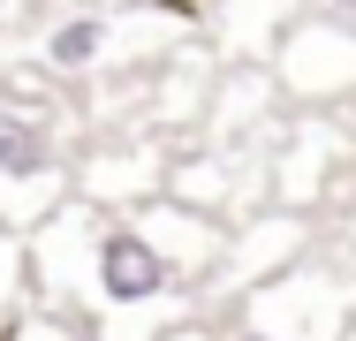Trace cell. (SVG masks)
<instances>
[{
    "instance_id": "obj_12",
    "label": "cell",
    "mask_w": 356,
    "mask_h": 341,
    "mask_svg": "<svg viewBox=\"0 0 356 341\" xmlns=\"http://www.w3.org/2000/svg\"><path fill=\"white\" fill-rule=\"evenodd\" d=\"M8 8H15V0H0V15H8Z\"/></svg>"
},
{
    "instance_id": "obj_2",
    "label": "cell",
    "mask_w": 356,
    "mask_h": 341,
    "mask_svg": "<svg viewBox=\"0 0 356 341\" xmlns=\"http://www.w3.org/2000/svg\"><path fill=\"white\" fill-rule=\"evenodd\" d=\"M76 198V152H69V106L61 91L0 84V228L31 235Z\"/></svg>"
},
{
    "instance_id": "obj_5",
    "label": "cell",
    "mask_w": 356,
    "mask_h": 341,
    "mask_svg": "<svg viewBox=\"0 0 356 341\" xmlns=\"http://www.w3.org/2000/svg\"><path fill=\"white\" fill-rule=\"evenodd\" d=\"M266 68H273L281 99H296L303 114H326V106L356 99V31L334 23V15H303V23L281 31Z\"/></svg>"
},
{
    "instance_id": "obj_3",
    "label": "cell",
    "mask_w": 356,
    "mask_h": 341,
    "mask_svg": "<svg viewBox=\"0 0 356 341\" xmlns=\"http://www.w3.org/2000/svg\"><path fill=\"white\" fill-rule=\"evenodd\" d=\"M227 319H243V326H258L266 341H341L356 326V273L341 258H303V266H288L281 280H266L258 296H243Z\"/></svg>"
},
{
    "instance_id": "obj_7",
    "label": "cell",
    "mask_w": 356,
    "mask_h": 341,
    "mask_svg": "<svg viewBox=\"0 0 356 341\" xmlns=\"http://www.w3.org/2000/svg\"><path fill=\"white\" fill-rule=\"evenodd\" d=\"M129 15L122 8H69L54 15L38 38H31V61L46 84H76V76H106V68L129 61Z\"/></svg>"
},
{
    "instance_id": "obj_6",
    "label": "cell",
    "mask_w": 356,
    "mask_h": 341,
    "mask_svg": "<svg viewBox=\"0 0 356 341\" xmlns=\"http://www.w3.org/2000/svg\"><path fill=\"white\" fill-rule=\"evenodd\" d=\"M167 175H175L167 144H152V136H106V144H91L76 159V198L99 205V212H144V205L167 198Z\"/></svg>"
},
{
    "instance_id": "obj_10",
    "label": "cell",
    "mask_w": 356,
    "mask_h": 341,
    "mask_svg": "<svg viewBox=\"0 0 356 341\" xmlns=\"http://www.w3.org/2000/svg\"><path fill=\"white\" fill-rule=\"evenodd\" d=\"M318 15H334V23H349V31H356V0H318Z\"/></svg>"
},
{
    "instance_id": "obj_11",
    "label": "cell",
    "mask_w": 356,
    "mask_h": 341,
    "mask_svg": "<svg viewBox=\"0 0 356 341\" xmlns=\"http://www.w3.org/2000/svg\"><path fill=\"white\" fill-rule=\"evenodd\" d=\"M220 341H266V334H258V326H243V319H227V326H220Z\"/></svg>"
},
{
    "instance_id": "obj_8",
    "label": "cell",
    "mask_w": 356,
    "mask_h": 341,
    "mask_svg": "<svg viewBox=\"0 0 356 341\" xmlns=\"http://www.w3.org/2000/svg\"><path fill=\"white\" fill-rule=\"evenodd\" d=\"M326 228H334V235H326V258H341V266L356 273V205L341 212V220H326Z\"/></svg>"
},
{
    "instance_id": "obj_1",
    "label": "cell",
    "mask_w": 356,
    "mask_h": 341,
    "mask_svg": "<svg viewBox=\"0 0 356 341\" xmlns=\"http://www.w3.org/2000/svg\"><path fill=\"white\" fill-rule=\"evenodd\" d=\"M227 228L159 198L144 212H99L69 198L31 228V311L76 319L83 341H159L197 319Z\"/></svg>"
},
{
    "instance_id": "obj_13",
    "label": "cell",
    "mask_w": 356,
    "mask_h": 341,
    "mask_svg": "<svg viewBox=\"0 0 356 341\" xmlns=\"http://www.w3.org/2000/svg\"><path fill=\"white\" fill-rule=\"evenodd\" d=\"M341 341H356V326H349V334H341Z\"/></svg>"
},
{
    "instance_id": "obj_4",
    "label": "cell",
    "mask_w": 356,
    "mask_h": 341,
    "mask_svg": "<svg viewBox=\"0 0 356 341\" xmlns=\"http://www.w3.org/2000/svg\"><path fill=\"white\" fill-rule=\"evenodd\" d=\"M318 251V220H303V212H258V220H243V228H227V251H220L213 280L197 288V311H213V303H243V296H258L266 280H281L288 266H303Z\"/></svg>"
},
{
    "instance_id": "obj_9",
    "label": "cell",
    "mask_w": 356,
    "mask_h": 341,
    "mask_svg": "<svg viewBox=\"0 0 356 341\" xmlns=\"http://www.w3.org/2000/svg\"><path fill=\"white\" fill-rule=\"evenodd\" d=\"M159 341H220V334L205 326V319H190V326H175V334H159Z\"/></svg>"
}]
</instances>
